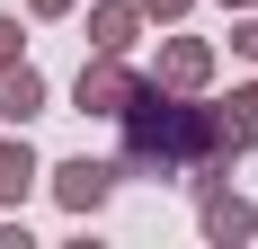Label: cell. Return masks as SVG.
<instances>
[{"instance_id":"6da1fadb","label":"cell","mask_w":258,"mask_h":249,"mask_svg":"<svg viewBox=\"0 0 258 249\" xmlns=\"http://www.w3.org/2000/svg\"><path fill=\"white\" fill-rule=\"evenodd\" d=\"M134 89H143V80L125 72V53H89V63H80V80H72L80 116H125V107H134Z\"/></svg>"},{"instance_id":"7a4b0ae2","label":"cell","mask_w":258,"mask_h":249,"mask_svg":"<svg viewBox=\"0 0 258 249\" xmlns=\"http://www.w3.org/2000/svg\"><path fill=\"white\" fill-rule=\"evenodd\" d=\"M53 178V196H62V214H98L107 196H116V160H89V151H80V160H62V169H45Z\"/></svg>"},{"instance_id":"3957f363","label":"cell","mask_w":258,"mask_h":249,"mask_svg":"<svg viewBox=\"0 0 258 249\" xmlns=\"http://www.w3.org/2000/svg\"><path fill=\"white\" fill-rule=\"evenodd\" d=\"M152 80L187 98V89H205V80H214V53L196 45V36H169V45H160V72H152Z\"/></svg>"},{"instance_id":"277c9868","label":"cell","mask_w":258,"mask_h":249,"mask_svg":"<svg viewBox=\"0 0 258 249\" xmlns=\"http://www.w3.org/2000/svg\"><path fill=\"white\" fill-rule=\"evenodd\" d=\"M0 116L9 125L45 116V72H36V63H0Z\"/></svg>"},{"instance_id":"5b68a950","label":"cell","mask_w":258,"mask_h":249,"mask_svg":"<svg viewBox=\"0 0 258 249\" xmlns=\"http://www.w3.org/2000/svg\"><path fill=\"white\" fill-rule=\"evenodd\" d=\"M196 205H205V240H223V249L258 231V214H249L240 196H223V187H196Z\"/></svg>"},{"instance_id":"8992f818","label":"cell","mask_w":258,"mask_h":249,"mask_svg":"<svg viewBox=\"0 0 258 249\" xmlns=\"http://www.w3.org/2000/svg\"><path fill=\"white\" fill-rule=\"evenodd\" d=\"M36 151H27V134H0V205H27V187H36Z\"/></svg>"},{"instance_id":"52a82bcc","label":"cell","mask_w":258,"mask_h":249,"mask_svg":"<svg viewBox=\"0 0 258 249\" xmlns=\"http://www.w3.org/2000/svg\"><path fill=\"white\" fill-rule=\"evenodd\" d=\"M134 27H143V9H134V0H98V9H89V45H98V53H125Z\"/></svg>"},{"instance_id":"ba28073f","label":"cell","mask_w":258,"mask_h":249,"mask_svg":"<svg viewBox=\"0 0 258 249\" xmlns=\"http://www.w3.org/2000/svg\"><path fill=\"white\" fill-rule=\"evenodd\" d=\"M223 125H232V143H240V151L258 143V80H240L232 98H223Z\"/></svg>"},{"instance_id":"9c48e42d","label":"cell","mask_w":258,"mask_h":249,"mask_svg":"<svg viewBox=\"0 0 258 249\" xmlns=\"http://www.w3.org/2000/svg\"><path fill=\"white\" fill-rule=\"evenodd\" d=\"M232 53H249V63H258V18H240V27H232Z\"/></svg>"},{"instance_id":"30bf717a","label":"cell","mask_w":258,"mask_h":249,"mask_svg":"<svg viewBox=\"0 0 258 249\" xmlns=\"http://www.w3.org/2000/svg\"><path fill=\"white\" fill-rule=\"evenodd\" d=\"M143 18H187V0H134Z\"/></svg>"},{"instance_id":"8fae6325","label":"cell","mask_w":258,"mask_h":249,"mask_svg":"<svg viewBox=\"0 0 258 249\" xmlns=\"http://www.w3.org/2000/svg\"><path fill=\"white\" fill-rule=\"evenodd\" d=\"M0 63H18V18H0Z\"/></svg>"},{"instance_id":"7c38bea8","label":"cell","mask_w":258,"mask_h":249,"mask_svg":"<svg viewBox=\"0 0 258 249\" xmlns=\"http://www.w3.org/2000/svg\"><path fill=\"white\" fill-rule=\"evenodd\" d=\"M62 9H72V0H36V18H62Z\"/></svg>"},{"instance_id":"4fadbf2b","label":"cell","mask_w":258,"mask_h":249,"mask_svg":"<svg viewBox=\"0 0 258 249\" xmlns=\"http://www.w3.org/2000/svg\"><path fill=\"white\" fill-rule=\"evenodd\" d=\"M223 9H249V0H223Z\"/></svg>"}]
</instances>
